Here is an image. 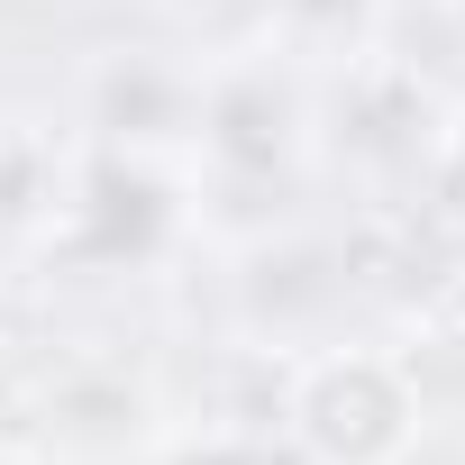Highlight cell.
<instances>
[{
    "mask_svg": "<svg viewBox=\"0 0 465 465\" xmlns=\"http://www.w3.org/2000/svg\"><path fill=\"white\" fill-rule=\"evenodd\" d=\"M429 411L392 347H320L283 374V447L302 465H411Z\"/></svg>",
    "mask_w": 465,
    "mask_h": 465,
    "instance_id": "6da1fadb",
    "label": "cell"
},
{
    "mask_svg": "<svg viewBox=\"0 0 465 465\" xmlns=\"http://www.w3.org/2000/svg\"><path fill=\"white\" fill-rule=\"evenodd\" d=\"M192 137H201V155H210L228 183H274V173H292L302 146H311V92H302L274 55H238V64L201 74Z\"/></svg>",
    "mask_w": 465,
    "mask_h": 465,
    "instance_id": "7a4b0ae2",
    "label": "cell"
},
{
    "mask_svg": "<svg viewBox=\"0 0 465 465\" xmlns=\"http://www.w3.org/2000/svg\"><path fill=\"white\" fill-rule=\"evenodd\" d=\"M183 219V183L155 164V146H92L64 183V247L83 265H146Z\"/></svg>",
    "mask_w": 465,
    "mask_h": 465,
    "instance_id": "3957f363",
    "label": "cell"
},
{
    "mask_svg": "<svg viewBox=\"0 0 465 465\" xmlns=\"http://www.w3.org/2000/svg\"><path fill=\"white\" fill-rule=\"evenodd\" d=\"M192 101H201L192 74H164V64L128 55V64L101 74V92H92V128H101V146H164V137L192 128Z\"/></svg>",
    "mask_w": 465,
    "mask_h": 465,
    "instance_id": "277c9868",
    "label": "cell"
},
{
    "mask_svg": "<svg viewBox=\"0 0 465 465\" xmlns=\"http://www.w3.org/2000/svg\"><path fill=\"white\" fill-rule=\"evenodd\" d=\"M55 192H64V164H55V146L0 119V228H19V219L55 210Z\"/></svg>",
    "mask_w": 465,
    "mask_h": 465,
    "instance_id": "5b68a950",
    "label": "cell"
},
{
    "mask_svg": "<svg viewBox=\"0 0 465 465\" xmlns=\"http://www.w3.org/2000/svg\"><path fill=\"white\" fill-rule=\"evenodd\" d=\"M429 155H438V183L465 201V101H447V119L429 128Z\"/></svg>",
    "mask_w": 465,
    "mask_h": 465,
    "instance_id": "8992f818",
    "label": "cell"
},
{
    "mask_svg": "<svg viewBox=\"0 0 465 465\" xmlns=\"http://www.w3.org/2000/svg\"><path fill=\"white\" fill-rule=\"evenodd\" d=\"M173 465H274L265 447H247V438H210V447H183Z\"/></svg>",
    "mask_w": 465,
    "mask_h": 465,
    "instance_id": "52a82bcc",
    "label": "cell"
},
{
    "mask_svg": "<svg viewBox=\"0 0 465 465\" xmlns=\"http://www.w3.org/2000/svg\"><path fill=\"white\" fill-rule=\"evenodd\" d=\"M283 10H292L302 28H347V19L365 10V0H283Z\"/></svg>",
    "mask_w": 465,
    "mask_h": 465,
    "instance_id": "ba28073f",
    "label": "cell"
},
{
    "mask_svg": "<svg viewBox=\"0 0 465 465\" xmlns=\"http://www.w3.org/2000/svg\"><path fill=\"white\" fill-rule=\"evenodd\" d=\"M438 329H456V338H465V256H456V274L438 283Z\"/></svg>",
    "mask_w": 465,
    "mask_h": 465,
    "instance_id": "9c48e42d",
    "label": "cell"
},
{
    "mask_svg": "<svg viewBox=\"0 0 465 465\" xmlns=\"http://www.w3.org/2000/svg\"><path fill=\"white\" fill-rule=\"evenodd\" d=\"M0 465H55V456H37L28 438H0Z\"/></svg>",
    "mask_w": 465,
    "mask_h": 465,
    "instance_id": "30bf717a",
    "label": "cell"
},
{
    "mask_svg": "<svg viewBox=\"0 0 465 465\" xmlns=\"http://www.w3.org/2000/svg\"><path fill=\"white\" fill-rule=\"evenodd\" d=\"M183 10H238V0H183Z\"/></svg>",
    "mask_w": 465,
    "mask_h": 465,
    "instance_id": "8fae6325",
    "label": "cell"
},
{
    "mask_svg": "<svg viewBox=\"0 0 465 465\" xmlns=\"http://www.w3.org/2000/svg\"><path fill=\"white\" fill-rule=\"evenodd\" d=\"M447 19H456V28H465V0H447Z\"/></svg>",
    "mask_w": 465,
    "mask_h": 465,
    "instance_id": "7c38bea8",
    "label": "cell"
}]
</instances>
